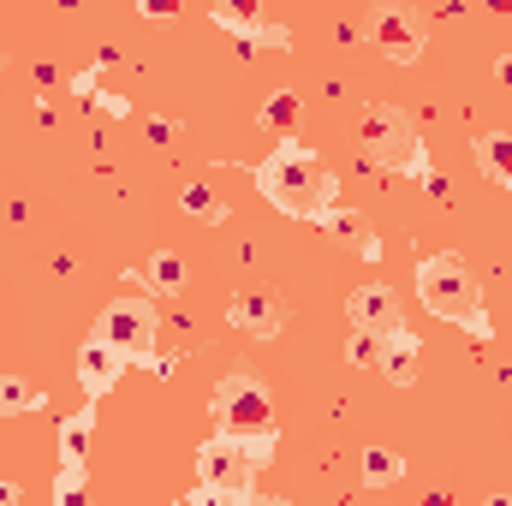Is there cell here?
I'll return each instance as SVG.
<instances>
[{
    "label": "cell",
    "mask_w": 512,
    "mask_h": 506,
    "mask_svg": "<svg viewBox=\"0 0 512 506\" xmlns=\"http://www.w3.org/2000/svg\"><path fill=\"white\" fill-rule=\"evenodd\" d=\"M256 185L292 221H322L334 209V197H340V179L328 173V161L316 149H304L298 137H280L274 143V155L256 167Z\"/></svg>",
    "instance_id": "6da1fadb"
},
{
    "label": "cell",
    "mask_w": 512,
    "mask_h": 506,
    "mask_svg": "<svg viewBox=\"0 0 512 506\" xmlns=\"http://www.w3.org/2000/svg\"><path fill=\"white\" fill-rule=\"evenodd\" d=\"M417 298H423V310H429V316H441V322H459L465 334L489 340L483 292H477V274L465 268V256H453V251L423 256V268H417Z\"/></svg>",
    "instance_id": "7a4b0ae2"
},
{
    "label": "cell",
    "mask_w": 512,
    "mask_h": 506,
    "mask_svg": "<svg viewBox=\"0 0 512 506\" xmlns=\"http://www.w3.org/2000/svg\"><path fill=\"white\" fill-rule=\"evenodd\" d=\"M274 459V435H227L215 429L197 453V477L209 501H251L256 471Z\"/></svg>",
    "instance_id": "3957f363"
},
{
    "label": "cell",
    "mask_w": 512,
    "mask_h": 506,
    "mask_svg": "<svg viewBox=\"0 0 512 506\" xmlns=\"http://www.w3.org/2000/svg\"><path fill=\"white\" fill-rule=\"evenodd\" d=\"M358 149L387 173L429 179V149H423V137L411 126V114H399L393 102H364L358 108Z\"/></svg>",
    "instance_id": "277c9868"
},
{
    "label": "cell",
    "mask_w": 512,
    "mask_h": 506,
    "mask_svg": "<svg viewBox=\"0 0 512 506\" xmlns=\"http://www.w3.org/2000/svg\"><path fill=\"white\" fill-rule=\"evenodd\" d=\"M364 42H370L382 60H393V66H411V60H423L429 30H423V18H417L411 0H376L370 18H364Z\"/></svg>",
    "instance_id": "5b68a950"
},
{
    "label": "cell",
    "mask_w": 512,
    "mask_h": 506,
    "mask_svg": "<svg viewBox=\"0 0 512 506\" xmlns=\"http://www.w3.org/2000/svg\"><path fill=\"white\" fill-rule=\"evenodd\" d=\"M215 417L227 435H274V399L251 370H233L215 381Z\"/></svg>",
    "instance_id": "8992f818"
},
{
    "label": "cell",
    "mask_w": 512,
    "mask_h": 506,
    "mask_svg": "<svg viewBox=\"0 0 512 506\" xmlns=\"http://www.w3.org/2000/svg\"><path fill=\"white\" fill-rule=\"evenodd\" d=\"M96 334L102 340H114L126 358H155V304H143V298H114L102 316H96Z\"/></svg>",
    "instance_id": "52a82bcc"
},
{
    "label": "cell",
    "mask_w": 512,
    "mask_h": 506,
    "mask_svg": "<svg viewBox=\"0 0 512 506\" xmlns=\"http://www.w3.org/2000/svg\"><path fill=\"white\" fill-rule=\"evenodd\" d=\"M120 376H126V352H120L114 340L90 334V340L78 346V387H84L90 399H102V393H114V381Z\"/></svg>",
    "instance_id": "ba28073f"
},
{
    "label": "cell",
    "mask_w": 512,
    "mask_h": 506,
    "mask_svg": "<svg viewBox=\"0 0 512 506\" xmlns=\"http://www.w3.org/2000/svg\"><path fill=\"white\" fill-rule=\"evenodd\" d=\"M227 322H233L239 334L274 340V334H280V322H286V310H280V298H274L268 286H245V292H233V304H227Z\"/></svg>",
    "instance_id": "9c48e42d"
},
{
    "label": "cell",
    "mask_w": 512,
    "mask_h": 506,
    "mask_svg": "<svg viewBox=\"0 0 512 506\" xmlns=\"http://www.w3.org/2000/svg\"><path fill=\"white\" fill-rule=\"evenodd\" d=\"M346 316H352L358 328H376V334H387V328H405V322H399V292H393L387 280L352 286V298H346Z\"/></svg>",
    "instance_id": "30bf717a"
},
{
    "label": "cell",
    "mask_w": 512,
    "mask_h": 506,
    "mask_svg": "<svg viewBox=\"0 0 512 506\" xmlns=\"http://www.w3.org/2000/svg\"><path fill=\"white\" fill-rule=\"evenodd\" d=\"M417 358H423V340H417L411 328H387L382 334V364H376V370H382L393 387H411V381H417Z\"/></svg>",
    "instance_id": "8fae6325"
},
{
    "label": "cell",
    "mask_w": 512,
    "mask_h": 506,
    "mask_svg": "<svg viewBox=\"0 0 512 506\" xmlns=\"http://www.w3.org/2000/svg\"><path fill=\"white\" fill-rule=\"evenodd\" d=\"M471 155H477V173L483 179H495V185L512 191V131H483L471 143Z\"/></svg>",
    "instance_id": "7c38bea8"
},
{
    "label": "cell",
    "mask_w": 512,
    "mask_h": 506,
    "mask_svg": "<svg viewBox=\"0 0 512 506\" xmlns=\"http://www.w3.org/2000/svg\"><path fill=\"white\" fill-rule=\"evenodd\" d=\"M298 120H304V96H298V90H274V96H262V108H256V126H268L274 137H292Z\"/></svg>",
    "instance_id": "4fadbf2b"
},
{
    "label": "cell",
    "mask_w": 512,
    "mask_h": 506,
    "mask_svg": "<svg viewBox=\"0 0 512 506\" xmlns=\"http://www.w3.org/2000/svg\"><path fill=\"white\" fill-rule=\"evenodd\" d=\"M90 435H96V411H72L60 423V465H84L90 459Z\"/></svg>",
    "instance_id": "5bb4252c"
},
{
    "label": "cell",
    "mask_w": 512,
    "mask_h": 506,
    "mask_svg": "<svg viewBox=\"0 0 512 506\" xmlns=\"http://www.w3.org/2000/svg\"><path fill=\"white\" fill-rule=\"evenodd\" d=\"M316 227H322V233H334V239H352V245L370 256V262L382 256V245H376V239L364 233V215H358V209H328V215H322Z\"/></svg>",
    "instance_id": "9a60e30c"
},
{
    "label": "cell",
    "mask_w": 512,
    "mask_h": 506,
    "mask_svg": "<svg viewBox=\"0 0 512 506\" xmlns=\"http://www.w3.org/2000/svg\"><path fill=\"white\" fill-rule=\"evenodd\" d=\"M143 274H149V286H155L161 298H179V292H185V256L179 251H155Z\"/></svg>",
    "instance_id": "2e32d148"
},
{
    "label": "cell",
    "mask_w": 512,
    "mask_h": 506,
    "mask_svg": "<svg viewBox=\"0 0 512 506\" xmlns=\"http://www.w3.org/2000/svg\"><path fill=\"white\" fill-rule=\"evenodd\" d=\"M399 477H405V459L393 447H364V483L370 489H393Z\"/></svg>",
    "instance_id": "e0dca14e"
},
{
    "label": "cell",
    "mask_w": 512,
    "mask_h": 506,
    "mask_svg": "<svg viewBox=\"0 0 512 506\" xmlns=\"http://www.w3.org/2000/svg\"><path fill=\"white\" fill-rule=\"evenodd\" d=\"M179 209H185L191 221H209V227H215V221H227V203H221V197H215L209 185H197V179H191V185L179 191Z\"/></svg>",
    "instance_id": "ac0fdd59"
},
{
    "label": "cell",
    "mask_w": 512,
    "mask_h": 506,
    "mask_svg": "<svg viewBox=\"0 0 512 506\" xmlns=\"http://www.w3.org/2000/svg\"><path fill=\"white\" fill-rule=\"evenodd\" d=\"M42 405V387L24 376H0V417H18V411H36Z\"/></svg>",
    "instance_id": "d6986e66"
},
{
    "label": "cell",
    "mask_w": 512,
    "mask_h": 506,
    "mask_svg": "<svg viewBox=\"0 0 512 506\" xmlns=\"http://www.w3.org/2000/svg\"><path fill=\"white\" fill-rule=\"evenodd\" d=\"M346 358H352L358 370H376V364H382V334H376V328H358V322H352V340H346Z\"/></svg>",
    "instance_id": "ffe728a7"
},
{
    "label": "cell",
    "mask_w": 512,
    "mask_h": 506,
    "mask_svg": "<svg viewBox=\"0 0 512 506\" xmlns=\"http://www.w3.org/2000/svg\"><path fill=\"white\" fill-rule=\"evenodd\" d=\"M256 6H262V0H215V18H221L227 30L251 36V30H256Z\"/></svg>",
    "instance_id": "44dd1931"
},
{
    "label": "cell",
    "mask_w": 512,
    "mask_h": 506,
    "mask_svg": "<svg viewBox=\"0 0 512 506\" xmlns=\"http://www.w3.org/2000/svg\"><path fill=\"white\" fill-rule=\"evenodd\" d=\"M54 501H84V465H60V483H54Z\"/></svg>",
    "instance_id": "7402d4cb"
},
{
    "label": "cell",
    "mask_w": 512,
    "mask_h": 506,
    "mask_svg": "<svg viewBox=\"0 0 512 506\" xmlns=\"http://www.w3.org/2000/svg\"><path fill=\"white\" fill-rule=\"evenodd\" d=\"M143 18H179V0H137Z\"/></svg>",
    "instance_id": "603a6c76"
},
{
    "label": "cell",
    "mask_w": 512,
    "mask_h": 506,
    "mask_svg": "<svg viewBox=\"0 0 512 506\" xmlns=\"http://www.w3.org/2000/svg\"><path fill=\"white\" fill-rule=\"evenodd\" d=\"M495 78H501V90H512V54H501V60H495Z\"/></svg>",
    "instance_id": "cb8c5ba5"
},
{
    "label": "cell",
    "mask_w": 512,
    "mask_h": 506,
    "mask_svg": "<svg viewBox=\"0 0 512 506\" xmlns=\"http://www.w3.org/2000/svg\"><path fill=\"white\" fill-rule=\"evenodd\" d=\"M0 501H18V483H0Z\"/></svg>",
    "instance_id": "d4e9b609"
},
{
    "label": "cell",
    "mask_w": 512,
    "mask_h": 506,
    "mask_svg": "<svg viewBox=\"0 0 512 506\" xmlns=\"http://www.w3.org/2000/svg\"><path fill=\"white\" fill-rule=\"evenodd\" d=\"M483 6H489V12H512V0H483Z\"/></svg>",
    "instance_id": "484cf974"
}]
</instances>
